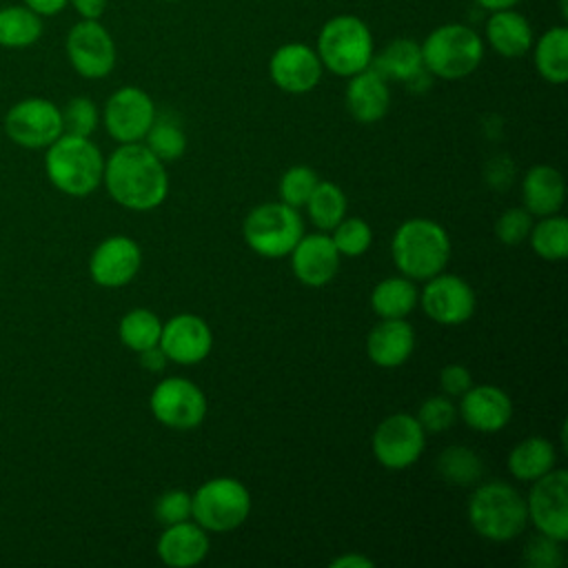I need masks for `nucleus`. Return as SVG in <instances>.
<instances>
[{
  "label": "nucleus",
  "mask_w": 568,
  "mask_h": 568,
  "mask_svg": "<svg viewBox=\"0 0 568 568\" xmlns=\"http://www.w3.org/2000/svg\"><path fill=\"white\" fill-rule=\"evenodd\" d=\"M102 182L120 206L129 211H151L166 200L169 175L160 158L146 144H120L109 160H104Z\"/></svg>",
  "instance_id": "f257e3e1"
},
{
  "label": "nucleus",
  "mask_w": 568,
  "mask_h": 568,
  "mask_svg": "<svg viewBox=\"0 0 568 568\" xmlns=\"http://www.w3.org/2000/svg\"><path fill=\"white\" fill-rule=\"evenodd\" d=\"M390 257L408 280H428L444 271L450 257V240L442 224L426 217L402 222L390 240Z\"/></svg>",
  "instance_id": "f03ea898"
},
{
  "label": "nucleus",
  "mask_w": 568,
  "mask_h": 568,
  "mask_svg": "<svg viewBox=\"0 0 568 568\" xmlns=\"http://www.w3.org/2000/svg\"><path fill=\"white\" fill-rule=\"evenodd\" d=\"M44 171L58 191L84 197L102 184L104 158L89 138L62 133L47 146Z\"/></svg>",
  "instance_id": "7ed1b4c3"
},
{
  "label": "nucleus",
  "mask_w": 568,
  "mask_h": 568,
  "mask_svg": "<svg viewBox=\"0 0 568 568\" xmlns=\"http://www.w3.org/2000/svg\"><path fill=\"white\" fill-rule=\"evenodd\" d=\"M468 521L488 541H510L528 524L526 499L506 481H484L468 499Z\"/></svg>",
  "instance_id": "20e7f679"
},
{
  "label": "nucleus",
  "mask_w": 568,
  "mask_h": 568,
  "mask_svg": "<svg viewBox=\"0 0 568 568\" xmlns=\"http://www.w3.org/2000/svg\"><path fill=\"white\" fill-rule=\"evenodd\" d=\"M315 51L324 69L335 75L351 78L371 67L375 55L373 33L357 16H335L320 29Z\"/></svg>",
  "instance_id": "39448f33"
},
{
  "label": "nucleus",
  "mask_w": 568,
  "mask_h": 568,
  "mask_svg": "<svg viewBox=\"0 0 568 568\" xmlns=\"http://www.w3.org/2000/svg\"><path fill=\"white\" fill-rule=\"evenodd\" d=\"M419 49L424 69L444 80L470 75L484 58V42L479 33L459 22H448L433 29Z\"/></svg>",
  "instance_id": "423d86ee"
},
{
  "label": "nucleus",
  "mask_w": 568,
  "mask_h": 568,
  "mask_svg": "<svg viewBox=\"0 0 568 568\" xmlns=\"http://www.w3.org/2000/svg\"><path fill=\"white\" fill-rule=\"evenodd\" d=\"M251 513L248 488L233 477H213L191 495V519L206 532H231Z\"/></svg>",
  "instance_id": "0eeeda50"
},
{
  "label": "nucleus",
  "mask_w": 568,
  "mask_h": 568,
  "mask_svg": "<svg viewBox=\"0 0 568 568\" xmlns=\"http://www.w3.org/2000/svg\"><path fill=\"white\" fill-rule=\"evenodd\" d=\"M242 235L248 248L257 255L277 260L288 255L300 242L304 235V222L297 209L284 202H264L244 217Z\"/></svg>",
  "instance_id": "6e6552de"
},
{
  "label": "nucleus",
  "mask_w": 568,
  "mask_h": 568,
  "mask_svg": "<svg viewBox=\"0 0 568 568\" xmlns=\"http://www.w3.org/2000/svg\"><path fill=\"white\" fill-rule=\"evenodd\" d=\"M149 406L153 417L173 430H191L206 417V397L202 388L186 377H164L158 382Z\"/></svg>",
  "instance_id": "1a4fd4ad"
},
{
  "label": "nucleus",
  "mask_w": 568,
  "mask_h": 568,
  "mask_svg": "<svg viewBox=\"0 0 568 568\" xmlns=\"http://www.w3.org/2000/svg\"><path fill=\"white\" fill-rule=\"evenodd\" d=\"M530 484L532 488L526 497L528 521L537 532L564 544L568 539V473L552 468Z\"/></svg>",
  "instance_id": "9d476101"
},
{
  "label": "nucleus",
  "mask_w": 568,
  "mask_h": 568,
  "mask_svg": "<svg viewBox=\"0 0 568 568\" xmlns=\"http://www.w3.org/2000/svg\"><path fill=\"white\" fill-rule=\"evenodd\" d=\"M426 430L417 417L408 413H393L373 430V455L388 470H404L413 466L424 453Z\"/></svg>",
  "instance_id": "9b49d317"
},
{
  "label": "nucleus",
  "mask_w": 568,
  "mask_h": 568,
  "mask_svg": "<svg viewBox=\"0 0 568 568\" xmlns=\"http://www.w3.org/2000/svg\"><path fill=\"white\" fill-rule=\"evenodd\" d=\"M4 131L18 146L47 149L64 133L62 111L44 98L22 100L9 109Z\"/></svg>",
  "instance_id": "f8f14e48"
},
{
  "label": "nucleus",
  "mask_w": 568,
  "mask_h": 568,
  "mask_svg": "<svg viewBox=\"0 0 568 568\" xmlns=\"http://www.w3.org/2000/svg\"><path fill=\"white\" fill-rule=\"evenodd\" d=\"M417 302L435 324L444 326L464 324L475 313V291L470 284L464 277L444 271L426 280Z\"/></svg>",
  "instance_id": "ddd939ff"
},
{
  "label": "nucleus",
  "mask_w": 568,
  "mask_h": 568,
  "mask_svg": "<svg viewBox=\"0 0 568 568\" xmlns=\"http://www.w3.org/2000/svg\"><path fill=\"white\" fill-rule=\"evenodd\" d=\"M104 126L120 144L144 140L155 122V104L146 91L138 87H122L104 104Z\"/></svg>",
  "instance_id": "4468645a"
},
{
  "label": "nucleus",
  "mask_w": 568,
  "mask_h": 568,
  "mask_svg": "<svg viewBox=\"0 0 568 568\" xmlns=\"http://www.w3.org/2000/svg\"><path fill=\"white\" fill-rule=\"evenodd\" d=\"M67 53L73 69L91 80L109 75L115 67L113 38L98 20H82L69 31Z\"/></svg>",
  "instance_id": "2eb2a0df"
},
{
  "label": "nucleus",
  "mask_w": 568,
  "mask_h": 568,
  "mask_svg": "<svg viewBox=\"0 0 568 568\" xmlns=\"http://www.w3.org/2000/svg\"><path fill=\"white\" fill-rule=\"evenodd\" d=\"M158 346L166 355L169 362L193 366L206 359L213 348V333L211 326L193 313H180L169 317L162 324Z\"/></svg>",
  "instance_id": "dca6fc26"
},
{
  "label": "nucleus",
  "mask_w": 568,
  "mask_h": 568,
  "mask_svg": "<svg viewBox=\"0 0 568 568\" xmlns=\"http://www.w3.org/2000/svg\"><path fill=\"white\" fill-rule=\"evenodd\" d=\"M142 266V251L135 240L126 235H111L102 240L89 260V273L95 284L104 288H120L129 284Z\"/></svg>",
  "instance_id": "f3484780"
},
{
  "label": "nucleus",
  "mask_w": 568,
  "mask_h": 568,
  "mask_svg": "<svg viewBox=\"0 0 568 568\" xmlns=\"http://www.w3.org/2000/svg\"><path fill=\"white\" fill-rule=\"evenodd\" d=\"M322 71L317 51L302 42L277 47L268 60L271 80L286 93H308L320 84Z\"/></svg>",
  "instance_id": "a211bd4d"
},
{
  "label": "nucleus",
  "mask_w": 568,
  "mask_h": 568,
  "mask_svg": "<svg viewBox=\"0 0 568 568\" xmlns=\"http://www.w3.org/2000/svg\"><path fill=\"white\" fill-rule=\"evenodd\" d=\"M288 255L293 275L311 288L328 284L339 271V253L326 233L302 235Z\"/></svg>",
  "instance_id": "6ab92c4d"
},
{
  "label": "nucleus",
  "mask_w": 568,
  "mask_h": 568,
  "mask_svg": "<svg viewBox=\"0 0 568 568\" xmlns=\"http://www.w3.org/2000/svg\"><path fill=\"white\" fill-rule=\"evenodd\" d=\"M459 413L468 428L477 433H497L506 428L513 417V399L499 386L479 384L462 395Z\"/></svg>",
  "instance_id": "aec40b11"
},
{
  "label": "nucleus",
  "mask_w": 568,
  "mask_h": 568,
  "mask_svg": "<svg viewBox=\"0 0 568 568\" xmlns=\"http://www.w3.org/2000/svg\"><path fill=\"white\" fill-rule=\"evenodd\" d=\"M415 348V331L404 317H382L366 337V355L382 368L402 366Z\"/></svg>",
  "instance_id": "412c9836"
},
{
  "label": "nucleus",
  "mask_w": 568,
  "mask_h": 568,
  "mask_svg": "<svg viewBox=\"0 0 568 568\" xmlns=\"http://www.w3.org/2000/svg\"><path fill=\"white\" fill-rule=\"evenodd\" d=\"M344 100H346L348 113L357 122L373 124L388 113V106H390L388 80L382 78L373 67H366L364 71L348 78Z\"/></svg>",
  "instance_id": "4be33fe9"
},
{
  "label": "nucleus",
  "mask_w": 568,
  "mask_h": 568,
  "mask_svg": "<svg viewBox=\"0 0 568 568\" xmlns=\"http://www.w3.org/2000/svg\"><path fill=\"white\" fill-rule=\"evenodd\" d=\"M371 67L386 80L406 82L408 87H428L430 73L424 69L422 49L415 40L397 38L388 42L377 55H373Z\"/></svg>",
  "instance_id": "5701e85b"
},
{
  "label": "nucleus",
  "mask_w": 568,
  "mask_h": 568,
  "mask_svg": "<svg viewBox=\"0 0 568 568\" xmlns=\"http://www.w3.org/2000/svg\"><path fill=\"white\" fill-rule=\"evenodd\" d=\"M209 546V532L200 524L184 519L164 528L158 539V557L171 568H191L206 557Z\"/></svg>",
  "instance_id": "b1692460"
},
{
  "label": "nucleus",
  "mask_w": 568,
  "mask_h": 568,
  "mask_svg": "<svg viewBox=\"0 0 568 568\" xmlns=\"http://www.w3.org/2000/svg\"><path fill=\"white\" fill-rule=\"evenodd\" d=\"M524 209L532 217H544L559 213L566 200L564 175L550 164H537L526 171L521 182Z\"/></svg>",
  "instance_id": "393cba45"
},
{
  "label": "nucleus",
  "mask_w": 568,
  "mask_h": 568,
  "mask_svg": "<svg viewBox=\"0 0 568 568\" xmlns=\"http://www.w3.org/2000/svg\"><path fill=\"white\" fill-rule=\"evenodd\" d=\"M486 40L499 55L521 58L532 49V27L513 7L497 9L486 22Z\"/></svg>",
  "instance_id": "a878e982"
},
{
  "label": "nucleus",
  "mask_w": 568,
  "mask_h": 568,
  "mask_svg": "<svg viewBox=\"0 0 568 568\" xmlns=\"http://www.w3.org/2000/svg\"><path fill=\"white\" fill-rule=\"evenodd\" d=\"M557 464V450L546 437L521 439L506 459L508 473L521 481H535Z\"/></svg>",
  "instance_id": "bb28decb"
},
{
  "label": "nucleus",
  "mask_w": 568,
  "mask_h": 568,
  "mask_svg": "<svg viewBox=\"0 0 568 568\" xmlns=\"http://www.w3.org/2000/svg\"><path fill=\"white\" fill-rule=\"evenodd\" d=\"M535 67L550 84L568 80V29L552 27L535 42Z\"/></svg>",
  "instance_id": "cd10ccee"
},
{
  "label": "nucleus",
  "mask_w": 568,
  "mask_h": 568,
  "mask_svg": "<svg viewBox=\"0 0 568 568\" xmlns=\"http://www.w3.org/2000/svg\"><path fill=\"white\" fill-rule=\"evenodd\" d=\"M417 288L408 277H386L371 293V308L379 317H406L417 306Z\"/></svg>",
  "instance_id": "c85d7f7f"
},
{
  "label": "nucleus",
  "mask_w": 568,
  "mask_h": 568,
  "mask_svg": "<svg viewBox=\"0 0 568 568\" xmlns=\"http://www.w3.org/2000/svg\"><path fill=\"white\" fill-rule=\"evenodd\" d=\"M304 206L311 222L320 231H331L335 224L342 222V217H346V195L331 180H317Z\"/></svg>",
  "instance_id": "c756f323"
},
{
  "label": "nucleus",
  "mask_w": 568,
  "mask_h": 568,
  "mask_svg": "<svg viewBox=\"0 0 568 568\" xmlns=\"http://www.w3.org/2000/svg\"><path fill=\"white\" fill-rule=\"evenodd\" d=\"M435 466H437L439 477L453 486H470L484 473V464H481L479 455L462 444H453V446L444 448L439 453Z\"/></svg>",
  "instance_id": "7c9ffc66"
},
{
  "label": "nucleus",
  "mask_w": 568,
  "mask_h": 568,
  "mask_svg": "<svg viewBox=\"0 0 568 568\" xmlns=\"http://www.w3.org/2000/svg\"><path fill=\"white\" fill-rule=\"evenodd\" d=\"M532 251L548 262H559L568 255V220L564 215H544L532 224L530 233Z\"/></svg>",
  "instance_id": "2f4dec72"
},
{
  "label": "nucleus",
  "mask_w": 568,
  "mask_h": 568,
  "mask_svg": "<svg viewBox=\"0 0 568 568\" xmlns=\"http://www.w3.org/2000/svg\"><path fill=\"white\" fill-rule=\"evenodd\" d=\"M160 333H162V322L149 308H133L126 315H122L118 324L120 342L135 353L158 346Z\"/></svg>",
  "instance_id": "473e14b6"
},
{
  "label": "nucleus",
  "mask_w": 568,
  "mask_h": 568,
  "mask_svg": "<svg viewBox=\"0 0 568 568\" xmlns=\"http://www.w3.org/2000/svg\"><path fill=\"white\" fill-rule=\"evenodd\" d=\"M42 33V22L36 11L27 7L0 9V44L2 47H29Z\"/></svg>",
  "instance_id": "72a5a7b5"
},
{
  "label": "nucleus",
  "mask_w": 568,
  "mask_h": 568,
  "mask_svg": "<svg viewBox=\"0 0 568 568\" xmlns=\"http://www.w3.org/2000/svg\"><path fill=\"white\" fill-rule=\"evenodd\" d=\"M331 240L339 255L359 257L373 244V229L362 217H342V222L331 229Z\"/></svg>",
  "instance_id": "f704fd0d"
},
{
  "label": "nucleus",
  "mask_w": 568,
  "mask_h": 568,
  "mask_svg": "<svg viewBox=\"0 0 568 568\" xmlns=\"http://www.w3.org/2000/svg\"><path fill=\"white\" fill-rule=\"evenodd\" d=\"M144 144L146 149L160 158L162 162H173L178 158H182V153L186 151V135L184 131L169 120H158L151 124V129L144 135Z\"/></svg>",
  "instance_id": "c9c22d12"
},
{
  "label": "nucleus",
  "mask_w": 568,
  "mask_h": 568,
  "mask_svg": "<svg viewBox=\"0 0 568 568\" xmlns=\"http://www.w3.org/2000/svg\"><path fill=\"white\" fill-rule=\"evenodd\" d=\"M317 173L311 169V166H304V164H297V166H291L288 171H284V175L280 178V184H277V193H280V202L293 206V209H300L306 204L311 191L315 189L317 184Z\"/></svg>",
  "instance_id": "e433bc0d"
},
{
  "label": "nucleus",
  "mask_w": 568,
  "mask_h": 568,
  "mask_svg": "<svg viewBox=\"0 0 568 568\" xmlns=\"http://www.w3.org/2000/svg\"><path fill=\"white\" fill-rule=\"evenodd\" d=\"M415 417L426 433H442L455 424L457 408L446 395H433L419 406Z\"/></svg>",
  "instance_id": "4c0bfd02"
},
{
  "label": "nucleus",
  "mask_w": 568,
  "mask_h": 568,
  "mask_svg": "<svg viewBox=\"0 0 568 568\" xmlns=\"http://www.w3.org/2000/svg\"><path fill=\"white\" fill-rule=\"evenodd\" d=\"M98 126V109L89 98H73L62 111V129L71 135L89 138Z\"/></svg>",
  "instance_id": "58836bf2"
},
{
  "label": "nucleus",
  "mask_w": 568,
  "mask_h": 568,
  "mask_svg": "<svg viewBox=\"0 0 568 568\" xmlns=\"http://www.w3.org/2000/svg\"><path fill=\"white\" fill-rule=\"evenodd\" d=\"M530 229H532V215L524 206L506 209L495 222V235L499 237V242H504L508 246L524 242L528 237Z\"/></svg>",
  "instance_id": "ea45409f"
},
{
  "label": "nucleus",
  "mask_w": 568,
  "mask_h": 568,
  "mask_svg": "<svg viewBox=\"0 0 568 568\" xmlns=\"http://www.w3.org/2000/svg\"><path fill=\"white\" fill-rule=\"evenodd\" d=\"M524 564L530 568H559L564 564L561 541L537 532L524 548Z\"/></svg>",
  "instance_id": "a19ab883"
},
{
  "label": "nucleus",
  "mask_w": 568,
  "mask_h": 568,
  "mask_svg": "<svg viewBox=\"0 0 568 568\" xmlns=\"http://www.w3.org/2000/svg\"><path fill=\"white\" fill-rule=\"evenodd\" d=\"M153 513H155V519L164 526L191 519V495L180 488L166 490L158 497Z\"/></svg>",
  "instance_id": "79ce46f5"
},
{
  "label": "nucleus",
  "mask_w": 568,
  "mask_h": 568,
  "mask_svg": "<svg viewBox=\"0 0 568 568\" xmlns=\"http://www.w3.org/2000/svg\"><path fill=\"white\" fill-rule=\"evenodd\" d=\"M439 386L446 395L450 397H462L470 386H473V377L470 371L462 364H448L439 371Z\"/></svg>",
  "instance_id": "37998d69"
},
{
  "label": "nucleus",
  "mask_w": 568,
  "mask_h": 568,
  "mask_svg": "<svg viewBox=\"0 0 568 568\" xmlns=\"http://www.w3.org/2000/svg\"><path fill=\"white\" fill-rule=\"evenodd\" d=\"M138 355H140L142 368H146V371H151V373H160V371L166 366V362H169L160 346H151V348H146V351H140Z\"/></svg>",
  "instance_id": "c03bdc74"
},
{
  "label": "nucleus",
  "mask_w": 568,
  "mask_h": 568,
  "mask_svg": "<svg viewBox=\"0 0 568 568\" xmlns=\"http://www.w3.org/2000/svg\"><path fill=\"white\" fill-rule=\"evenodd\" d=\"M71 2L84 20H98L106 9V0H71Z\"/></svg>",
  "instance_id": "a18cd8bd"
},
{
  "label": "nucleus",
  "mask_w": 568,
  "mask_h": 568,
  "mask_svg": "<svg viewBox=\"0 0 568 568\" xmlns=\"http://www.w3.org/2000/svg\"><path fill=\"white\" fill-rule=\"evenodd\" d=\"M331 568H373V559L359 552H346L331 561Z\"/></svg>",
  "instance_id": "49530a36"
},
{
  "label": "nucleus",
  "mask_w": 568,
  "mask_h": 568,
  "mask_svg": "<svg viewBox=\"0 0 568 568\" xmlns=\"http://www.w3.org/2000/svg\"><path fill=\"white\" fill-rule=\"evenodd\" d=\"M69 0H27V7L36 13H44V16H53L58 11L64 9Z\"/></svg>",
  "instance_id": "de8ad7c7"
},
{
  "label": "nucleus",
  "mask_w": 568,
  "mask_h": 568,
  "mask_svg": "<svg viewBox=\"0 0 568 568\" xmlns=\"http://www.w3.org/2000/svg\"><path fill=\"white\" fill-rule=\"evenodd\" d=\"M479 7L488 9V11H497V9H510L515 7L519 0H475Z\"/></svg>",
  "instance_id": "09e8293b"
},
{
  "label": "nucleus",
  "mask_w": 568,
  "mask_h": 568,
  "mask_svg": "<svg viewBox=\"0 0 568 568\" xmlns=\"http://www.w3.org/2000/svg\"><path fill=\"white\" fill-rule=\"evenodd\" d=\"M164 2H178V0H164Z\"/></svg>",
  "instance_id": "8fccbe9b"
}]
</instances>
